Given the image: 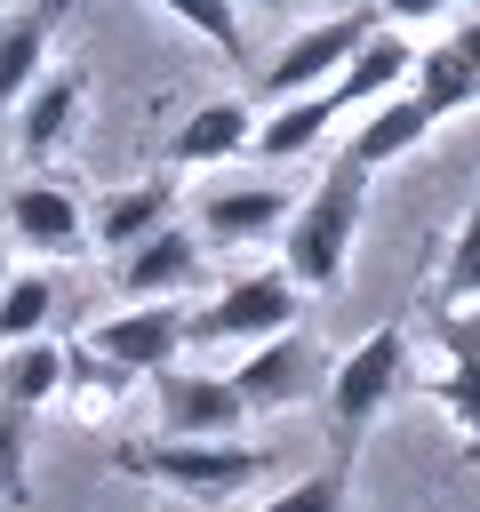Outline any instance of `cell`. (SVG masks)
Returning a JSON list of instances; mask_svg holds the SVG:
<instances>
[{
    "mask_svg": "<svg viewBox=\"0 0 480 512\" xmlns=\"http://www.w3.org/2000/svg\"><path fill=\"white\" fill-rule=\"evenodd\" d=\"M360 216H368V168H352L336 152V168L296 200L288 232H280V272L296 288H344V264H352V240H360Z\"/></svg>",
    "mask_w": 480,
    "mask_h": 512,
    "instance_id": "cell-1",
    "label": "cell"
},
{
    "mask_svg": "<svg viewBox=\"0 0 480 512\" xmlns=\"http://www.w3.org/2000/svg\"><path fill=\"white\" fill-rule=\"evenodd\" d=\"M112 472L128 480H152L168 496H192V504H240L264 472H272V448H248V440H120L112 448Z\"/></svg>",
    "mask_w": 480,
    "mask_h": 512,
    "instance_id": "cell-2",
    "label": "cell"
},
{
    "mask_svg": "<svg viewBox=\"0 0 480 512\" xmlns=\"http://www.w3.org/2000/svg\"><path fill=\"white\" fill-rule=\"evenodd\" d=\"M408 384V336L400 328H376V336H360L352 352H336V368H328V424H336V464H352V448H360V432L384 416V400Z\"/></svg>",
    "mask_w": 480,
    "mask_h": 512,
    "instance_id": "cell-3",
    "label": "cell"
},
{
    "mask_svg": "<svg viewBox=\"0 0 480 512\" xmlns=\"http://www.w3.org/2000/svg\"><path fill=\"white\" fill-rule=\"evenodd\" d=\"M384 24V8H344V16H320L312 32H296L272 64H264V80H256V96L264 104H288V96H312V88H328L344 64H352V48L368 40Z\"/></svg>",
    "mask_w": 480,
    "mask_h": 512,
    "instance_id": "cell-4",
    "label": "cell"
},
{
    "mask_svg": "<svg viewBox=\"0 0 480 512\" xmlns=\"http://www.w3.org/2000/svg\"><path fill=\"white\" fill-rule=\"evenodd\" d=\"M328 368H336V360H328L304 328H280V336L248 344V360L232 368V384H240L248 416H272V408H296V400L328 392Z\"/></svg>",
    "mask_w": 480,
    "mask_h": 512,
    "instance_id": "cell-5",
    "label": "cell"
},
{
    "mask_svg": "<svg viewBox=\"0 0 480 512\" xmlns=\"http://www.w3.org/2000/svg\"><path fill=\"white\" fill-rule=\"evenodd\" d=\"M280 328H296V280L288 272H248L192 312V344H264Z\"/></svg>",
    "mask_w": 480,
    "mask_h": 512,
    "instance_id": "cell-6",
    "label": "cell"
},
{
    "mask_svg": "<svg viewBox=\"0 0 480 512\" xmlns=\"http://www.w3.org/2000/svg\"><path fill=\"white\" fill-rule=\"evenodd\" d=\"M144 384H152L160 432H176V440H240V424H248V400H240L232 376H208V368L176 360V368H160Z\"/></svg>",
    "mask_w": 480,
    "mask_h": 512,
    "instance_id": "cell-7",
    "label": "cell"
},
{
    "mask_svg": "<svg viewBox=\"0 0 480 512\" xmlns=\"http://www.w3.org/2000/svg\"><path fill=\"white\" fill-rule=\"evenodd\" d=\"M80 344L104 352V360H120L128 376H160V368L184 360V344H192V312H184L176 296H160V304H128V312L96 320Z\"/></svg>",
    "mask_w": 480,
    "mask_h": 512,
    "instance_id": "cell-8",
    "label": "cell"
},
{
    "mask_svg": "<svg viewBox=\"0 0 480 512\" xmlns=\"http://www.w3.org/2000/svg\"><path fill=\"white\" fill-rule=\"evenodd\" d=\"M200 280H208V240L192 224H160V232H144L136 248L112 256V288L128 304H160V296H184Z\"/></svg>",
    "mask_w": 480,
    "mask_h": 512,
    "instance_id": "cell-9",
    "label": "cell"
},
{
    "mask_svg": "<svg viewBox=\"0 0 480 512\" xmlns=\"http://www.w3.org/2000/svg\"><path fill=\"white\" fill-rule=\"evenodd\" d=\"M432 344H440V376H432V400L448 408V424L480 448V304L464 312H440L432 320Z\"/></svg>",
    "mask_w": 480,
    "mask_h": 512,
    "instance_id": "cell-10",
    "label": "cell"
},
{
    "mask_svg": "<svg viewBox=\"0 0 480 512\" xmlns=\"http://www.w3.org/2000/svg\"><path fill=\"white\" fill-rule=\"evenodd\" d=\"M408 72H416V40H408L400 24H376V32L352 48V64L328 80V96H336V112H368V104L400 96Z\"/></svg>",
    "mask_w": 480,
    "mask_h": 512,
    "instance_id": "cell-11",
    "label": "cell"
},
{
    "mask_svg": "<svg viewBox=\"0 0 480 512\" xmlns=\"http://www.w3.org/2000/svg\"><path fill=\"white\" fill-rule=\"evenodd\" d=\"M288 216H296V200L280 184H216L200 200V240L208 248H248V240L288 232Z\"/></svg>",
    "mask_w": 480,
    "mask_h": 512,
    "instance_id": "cell-12",
    "label": "cell"
},
{
    "mask_svg": "<svg viewBox=\"0 0 480 512\" xmlns=\"http://www.w3.org/2000/svg\"><path fill=\"white\" fill-rule=\"evenodd\" d=\"M8 232H16L32 256H72V248L88 240L80 192H72V184H48V176L16 184V192H8Z\"/></svg>",
    "mask_w": 480,
    "mask_h": 512,
    "instance_id": "cell-13",
    "label": "cell"
},
{
    "mask_svg": "<svg viewBox=\"0 0 480 512\" xmlns=\"http://www.w3.org/2000/svg\"><path fill=\"white\" fill-rule=\"evenodd\" d=\"M248 144H256V104L216 96V104H200V112L168 136V168H216V160H240Z\"/></svg>",
    "mask_w": 480,
    "mask_h": 512,
    "instance_id": "cell-14",
    "label": "cell"
},
{
    "mask_svg": "<svg viewBox=\"0 0 480 512\" xmlns=\"http://www.w3.org/2000/svg\"><path fill=\"white\" fill-rule=\"evenodd\" d=\"M424 136H432V112H424V104H416V96L400 88V96H384V104H368V112H360V128L344 136V160L376 176V168L408 160V152H416Z\"/></svg>",
    "mask_w": 480,
    "mask_h": 512,
    "instance_id": "cell-15",
    "label": "cell"
},
{
    "mask_svg": "<svg viewBox=\"0 0 480 512\" xmlns=\"http://www.w3.org/2000/svg\"><path fill=\"white\" fill-rule=\"evenodd\" d=\"M56 16H64V0H40V8L0 16V104H24V96H32V80L48 72Z\"/></svg>",
    "mask_w": 480,
    "mask_h": 512,
    "instance_id": "cell-16",
    "label": "cell"
},
{
    "mask_svg": "<svg viewBox=\"0 0 480 512\" xmlns=\"http://www.w3.org/2000/svg\"><path fill=\"white\" fill-rule=\"evenodd\" d=\"M160 224H176V184H168V176H144V184L112 192V200L88 216V232H96V248H104V256L136 248V240H144V232H160Z\"/></svg>",
    "mask_w": 480,
    "mask_h": 512,
    "instance_id": "cell-17",
    "label": "cell"
},
{
    "mask_svg": "<svg viewBox=\"0 0 480 512\" xmlns=\"http://www.w3.org/2000/svg\"><path fill=\"white\" fill-rule=\"evenodd\" d=\"M320 128H336V96L328 88H312V96H288V104H272L264 120H256V160H304L312 144H320Z\"/></svg>",
    "mask_w": 480,
    "mask_h": 512,
    "instance_id": "cell-18",
    "label": "cell"
},
{
    "mask_svg": "<svg viewBox=\"0 0 480 512\" xmlns=\"http://www.w3.org/2000/svg\"><path fill=\"white\" fill-rule=\"evenodd\" d=\"M80 104H88V80L80 72H40L32 96H24V152H56L72 128H80Z\"/></svg>",
    "mask_w": 480,
    "mask_h": 512,
    "instance_id": "cell-19",
    "label": "cell"
},
{
    "mask_svg": "<svg viewBox=\"0 0 480 512\" xmlns=\"http://www.w3.org/2000/svg\"><path fill=\"white\" fill-rule=\"evenodd\" d=\"M408 96L432 112V120H448V112H464V104H480V72L464 64V48L456 40H432V48H416V72H408Z\"/></svg>",
    "mask_w": 480,
    "mask_h": 512,
    "instance_id": "cell-20",
    "label": "cell"
},
{
    "mask_svg": "<svg viewBox=\"0 0 480 512\" xmlns=\"http://www.w3.org/2000/svg\"><path fill=\"white\" fill-rule=\"evenodd\" d=\"M64 368H72V352L48 344V336L8 344V352H0V400H16V408H48V400L64 392Z\"/></svg>",
    "mask_w": 480,
    "mask_h": 512,
    "instance_id": "cell-21",
    "label": "cell"
},
{
    "mask_svg": "<svg viewBox=\"0 0 480 512\" xmlns=\"http://www.w3.org/2000/svg\"><path fill=\"white\" fill-rule=\"evenodd\" d=\"M48 320H56V280H48V272H16V280H0V352L48 336Z\"/></svg>",
    "mask_w": 480,
    "mask_h": 512,
    "instance_id": "cell-22",
    "label": "cell"
},
{
    "mask_svg": "<svg viewBox=\"0 0 480 512\" xmlns=\"http://www.w3.org/2000/svg\"><path fill=\"white\" fill-rule=\"evenodd\" d=\"M480 304V184H472V208L448 240V264H440V312H464Z\"/></svg>",
    "mask_w": 480,
    "mask_h": 512,
    "instance_id": "cell-23",
    "label": "cell"
},
{
    "mask_svg": "<svg viewBox=\"0 0 480 512\" xmlns=\"http://www.w3.org/2000/svg\"><path fill=\"white\" fill-rule=\"evenodd\" d=\"M136 376L120 368V360H104V352H88V344H72V368H64V400L80 408V416H104L120 392H128Z\"/></svg>",
    "mask_w": 480,
    "mask_h": 512,
    "instance_id": "cell-24",
    "label": "cell"
},
{
    "mask_svg": "<svg viewBox=\"0 0 480 512\" xmlns=\"http://www.w3.org/2000/svg\"><path fill=\"white\" fill-rule=\"evenodd\" d=\"M192 40H208L216 56H240L248 48V32H240V0H160Z\"/></svg>",
    "mask_w": 480,
    "mask_h": 512,
    "instance_id": "cell-25",
    "label": "cell"
},
{
    "mask_svg": "<svg viewBox=\"0 0 480 512\" xmlns=\"http://www.w3.org/2000/svg\"><path fill=\"white\" fill-rule=\"evenodd\" d=\"M256 512H344V464H328V472H304V480H288L280 496H264Z\"/></svg>",
    "mask_w": 480,
    "mask_h": 512,
    "instance_id": "cell-26",
    "label": "cell"
},
{
    "mask_svg": "<svg viewBox=\"0 0 480 512\" xmlns=\"http://www.w3.org/2000/svg\"><path fill=\"white\" fill-rule=\"evenodd\" d=\"M24 416L32 408H16V400H0V504H24L32 496V472H24Z\"/></svg>",
    "mask_w": 480,
    "mask_h": 512,
    "instance_id": "cell-27",
    "label": "cell"
},
{
    "mask_svg": "<svg viewBox=\"0 0 480 512\" xmlns=\"http://www.w3.org/2000/svg\"><path fill=\"white\" fill-rule=\"evenodd\" d=\"M432 16H448V0H384V24H432Z\"/></svg>",
    "mask_w": 480,
    "mask_h": 512,
    "instance_id": "cell-28",
    "label": "cell"
},
{
    "mask_svg": "<svg viewBox=\"0 0 480 512\" xmlns=\"http://www.w3.org/2000/svg\"><path fill=\"white\" fill-rule=\"evenodd\" d=\"M448 40H456V48H464V64L480 72V16H464V24H448Z\"/></svg>",
    "mask_w": 480,
    "mask_h": 512,
    "instance_id": "cell-29",
    "label": "cell"
},
{
    "mask_svg": "<svg viewBox=\"0 0 480 512\" xmlns=\"http://www.w3.org/2000/svg\"><path fill=\"white\" fill-rule=\"evenodd\" d=\"M256 8H296V0H256Z\"/></svg>",
    "mask_w": 480,
    "mask_h": 512,
    "instance_id": "cell-30",
    "label": "cell"
}]
</instances>
